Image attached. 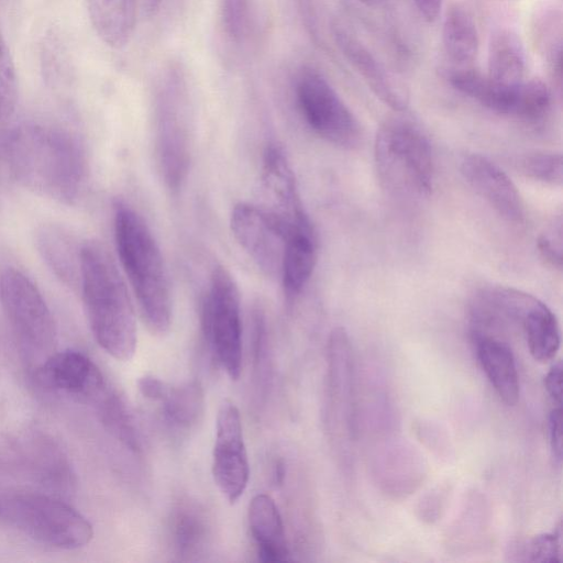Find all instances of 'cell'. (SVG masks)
Instances as JSON below:
<instances>
[{
  "label": "cell",
  "instance_id": "obj_1",
  "mask_svg": "<svg viewBox=\"0 0 563 563\" xmlns=\"http://www.w3.org/2000/svg\"><path fill=\"white\" fill-rule=\"evenodd\" d=\"M2 140L11 178L62 203L75 205L81 198L88 164L82 144L70 131L27 122L3 130Z\"/></svg>",
  "mask_w": 563,
  "mask_h": 563
},
{
  "label": "cell",
  "instance_id": "obj_2",
  "mask_svg": "<svg viewBox=\"0 0 563 563\" xmlns=\"http://www.w3.org/2000/svg\"><path fill=\"white\" fill-rule=\"evenodd\" d=\"M79 289L96 342L113 358L131 360L137 343L134 308L114 258L98 241L81 245Z\"/></svg>",
  "mask_w": 563,
  "mask_h": 563
},
{
  "label": "cell",
  "instance_id": "obj_3",
  "mask_svg": "<svg viewBox=\"0 0 563 563\" xmlns=\"http://www.w3.org/2000/svg\"><path fill=\"white\" fill-rule=\"evenodd\" d=\"M114 239L143 322L153 334H166L172 324L173 301L159 246L144 219L121 200L114 203Z\"/></svg>",
  "mask_w": 563,
  "mask_h": 563
},
{
  "label": "cell",
  "instance_id": "obj_4",
  "mask_svg": "<svg viewBox=\"0 0 563 563\" xmlns=\"http://www.w3.org/2000/svg\"><path fill=\"white\" fill-rule=\"evenodd\" d=\"M378 179L394 197L405 200L428 198L433 189V158L430 142L413 121L395 117L378 129L374 143Z\"/></svg>",
  "mask_w": 563,
  "mask_h": 563
},
{
  "label": "cell",
  "instance_id": "obj_5",
  "mask_svg": "<svg viewBox=\"0 0 563 563\" xmlns=\"http://www.w3.org/2000/svg\"><path fill=\"white\" fill-rule=\"evenodd\" d=\"M0 518L36 542L62 550L89 544L93 528L77 509L40 494H18L0 500Z\"/></svg>",
  "mask_w": 563,
  "mask_h": 563
},
{
  "label": "cell",
  "instance_id": "obj_6",
  "mask_svg": "<svg viewBox=\"0 0 563 563\" xmlns=\"http://www.w3.org/2000/svg\"><path fill=\"white\" fill-rule=\"evenodd\" d=\"M0 301L21 353L38 367L57 342L56 324L41 291L25 274L8 268L0 277Z\"/></svg>",
  "mask_w": 563,
  "mask_h": 563
},
{
  "label": "cell",
  "instance_id": "obj_7",
  "mask_svg": "<svg viewBox=\"0 0 563 563\" xmlns=\"http://www.w3.org/2000/svg\"><path fill=\"white\" fill-rule=\"evenodd\" d=\"M202 329L212 353L232 379L242 371V321L238 285L231 273L217 265L202 306Z\"/></svg>",
  "mask_w": 563,
  "mask_h": 563
},
{
  "label": "cell",
  "instance_id": "obj_8",
  "mask_svg": "<svg viewBox=\"0 0 563 563\" xmlns=\"http://www.w3.org/2000/svg\"><path fill=\"white\" fill-rule=\"evenodd\" d=\"M296 99L310 129L328 143L353 150L361 143V126L329 81L316 69L303 68L296 80Z\"/></svg>",
  "mask_w": 563,
  "mask_h": 563
},
{
  "label": "cell",
  "instance_id": "obj_9",
  "mask_svg": "<svg viewBox=\"0 0 563 563\" xmlns=\"http://www.w3.org/2000/svg\"><path fill=\"white\" fill-rule=\"evenodd\" d=\"M354 362L350 338L343 328L328 340L327 427L336 449L346 454L357 433Z\"/></svg>",
  "mask_w": 563,
  "mask_h": 563
},
{
  "label": "cell",
  "instance_id": "obj_10",
  "mask_svg": "<svg viewBox=\"0 0 563 563\" xmlns=\"http://www.w3.org/2000/svg\"><path fill=\"white\" fill-rule=\"evenodd\" d=\"M186 80L177 66L166 68L158 82L156 106L159 131V156L165 181L177 189L187 167L185 143Z\"/></svg>",
  "mask_w": 563,
  "mask_h": 563
},
{
  "label": "cell",
  "instance_id": "obj_11",
  "mask_svg": "<svg viewBox=\"0 0 563 563\" xmlns=\"http://www.w3.org/2000/svg\"><path fill=\"white\" fill-rule=\"evenodd\" d=\"M231 231L240 246L267 276H279L290 229L265 207L239 202L231 212Z\"/></svg>",
  "mask_w": 563,
  "mask_h": 563
},
{
  "label": "cell",
  "instance_id": "obj_12",
  "mask_svg": "<svg viewBox=\"0 0 563 563\" xmlns=\"http://www.w3.org/2000/svg\"><path fill=\"white\" fill-rule=\"evenodd\" d=\"M212 476L230 504L244 494L250 478V463L238 407L224 400L218 411L212 451Z\"/></svg>",
  "mask_w": 563,
  "mask_h": 563
},
{
  "label": "cell",
  "instance_id": "obj_13",
  "mask_svg": "<svg viewBox=\"0 0 563 563\" xmlns=\"http://www.w3.org/2000/svg\"><path fill=\"white\" fill-rule=\"evenodd\" d=\"M37 369L49 387L92 405L111 387L93 361L74 350L55 351Z\"/></svg>",
  "mask_w": 563,
  "mask_h": 563
},
{
  "label": "cell",
  "instance_id": "obj_14",
  "mask_svg": "<svg viewBox=\"0 0 563 563\" xmlns=\"http://www.w3.org/2000/svg\"><path fill=\"white\" fill-rule=\"evenodd\" d=\"M332 32L340 51L373 93L393 110H405L409 103L406 84L389 71L344 24L335 22Z\"/></svg>",
  "mask_w": 563,
  "mask_h": 563
},
{
  "label": "cell",
  "instance_id": "obj_15",
  "mask_svg": "<svg viewBox=\"0 0 563 563\" xmlns=\"http://www.w3.org/2000/svg\"><path fill=\"white\" fill-rule=\"evenodd\" d=\"M460 169L467 184L501 218L520 223L525 206L520 192L508 175L488 157L471 153L464 155Z\"/></svg>",
  "mask_w": 563,
  "mask_h": 563
},
{
  "label": "cell",
  "instance_id": "obj_16",
  "mask_svg": "<svg viewBox=\"0 0 563 563\" xmlns=\"http://www.w3.org/2000/svg\"><path fill=\"white\" fill-rule=\"evenodd\" d=\"M262 186L269 203L265 208L286 222L290 230L311 225L302 206L296 176L284 150L277 144L265 148Z\"/></svg>",
  "mask_w": 563,
  "mask_h": 563
},
{
  "label": "cell",
  "instance_id": "obj_17",
  "mask_svg": "<svg viewBox=\"0 0 563 563\" xmlns=\"http://www.w3.org/2000/svg\"><path fill=\"white\" fill-rule=\"evenodd\" d=\"M478 363L492 387L507 406H515L520 396L515 355L507 342L497 335L473 334Z\"/></svg>",
  "mask_w": 563,
  "mask_h": 563
},
{
  "label": "cell",
  "instance_id": "obj_18",
  "mask_svg": "<svg viewBox=\"0 0 563 563\" xmlns=\"http://www.w3.org/2000/svg\"><path fill=\"white\" fill-rule=\"evenodd\" d=\"M446 77L454 89L483 107L518 118L522 80L515 85H504L471 68L450 69Z\"/></svg>",
  "mask_w": 563,
  "mask_h": 563
},
{
  "label": "cell",
  "instance_id": "obj_19",
  "mask_svg": "<svg viewBox=\"0 0 563 563\" xmlns=\"http://www.w3.org/2000/svg\"><path fill=\"white\" fill-rule=\"evenodd\" d=\"M247 521L261 561L290 560L284 522L271 496L257 494L252 498L247 509Z\"/></svg>",
  "mask_w": 563,
  "mask_h": 563
},
{
  "label": "cell",
  "instance_id": "obj_20",
  "mask_svg": "<svg viewBox=\"0 0 563 563\" xmlns=\"http://www.w3.org/2000/svg\"><path fill=\"white\" fill-rule=\"evenodd\" d=\"M317 262L312 225L292 230L286 241L279 277L285 300L292 305L308 284Z\"/></svg>",
  "mask_w": 563,
  "mask_h": 563
},
{
  "label": "cell",
  "instance_id": "obj_21",
  "mask_svg": "<svg viewBox=\"0 0 563 563\" xmlns=\"http://www.w3.org/2000/svg\"><path fill=\"white\" fill-rule=\"evenodd\" d=\"M36 246L46 265L66 286H80V250L63 228L43 225L36 233Z\"/></svg>",
  "mask_w": 563,
  "mask_h": 563
},
{
  "label": "cell",
  "instance_id": "obj_22",
  "mask_svg": "<svg viewBox=\"0 0 563 563\" xmlns=\"http://www.w3.org/2000/svg\"><path fill=\"white\" fill-rule=\"evenodd\" d=\"M97 35L113 48L123 47L135 25L136 0H86Z\"/></svg>",
  "mask_w": 563,
  "mask_h": 563
},
{
  "label": "cell",
  "instance_id": "obj_23",
  "mask_svg": "<svg viewBox=\"0 0 563 563\" xmlns=\"http://www.w3.org/2000/svg\"><path fill=\"white\" fill-rule=\"evenodd\" d=\"M210 527L206 515L195 505L181 504L172 512L169 538L181 560H196L207 550Z\"/></svg>",
  "mask_w": 563,
  "mask_h": 563
},
{
  "label": "cell",
  "instance_id": "obj_24",
  "mask_svg": "<svg viewBox=\"0 0 563 563\" xmlns=\"http://www.w3.org/2000/svg\"><path fill=\"white\" fill-rule=\"evenodd\" d=\"M526 52L520 37L509 29L496 30L488 45L487 76L504 85L525 79Z\"/></svg>",
  "mask_w": 563,
  "mask_h": 563
},
{
  "label": "cell",
  "instance_id": "obj_25",
  "mask_svg": "<svg viewBox=\"0 0 563 563\" xmlns=\"http://www.w3.org/2000/svg\"><path fill=\"white\" fill-rule=\"evenodd\" d=\"M521 331L536 361L554 358L561 344L559 321L554 312L537 297L525 314Z\"/></svg>",
  "mask_w": 563,
  "mask_h": 563
},
{
  "label": "cell",
  "instance_id": "obj_26",
  "mask_svg": "<svg viewBox=\"0 0 563 563\" xmlns=\"http://www.w3.org/2000/svg\"><path fill=\"white\" fill-rule=\"evenodd\" d=\"M159 404L165 419L173 427L190 430L201 421L205 413V393L198 380L169 385Z\"/></svg>",
  "mask_w": 563,
  "mask_h": 563
},
{
  "label": "cell",
  "instance_id": "obj_27",
  "mask_svg": "<svg viewBox=\"0 0 563 563\" xmlns=\"http://www.w3.org/2000/svg\"><path fill=\"white\" fill-rule=\"evenodd\" d=\"M442 43L448 57L460 65L471 63L478 51V34L471 14L461 7L448 10L442 27Z\"/></svg>",
  "mask_w": 563,
  "mask_h": 563
},
{
  "label": "cell",
  "instance_id": "obj_28",
  "mask_svg": "<svg viewBox=\"0 0 563 563\" xmlns=\"http://www.w3.org/2000/svg\"><path fill=\"white\" fill-rule=\"evenodd\" d=\"M104 427L119 441L133 451H139L141 441L133 417L124 400L111 387L93 405Z\"/></svg>",
  "mask_w": 563,
  "mask_h": 563
},
{
  "label": "cell",
  "instance_id": "obj_29",
  "mask_svg": "<svg viewBox=\"0 0 563 563\" xmlns=\"http://www.w3.org/2000/svg\"><path fill=\"white\" fill-rule=\"evenodd\" d=\"M508 555L515 562L554 563L562 560V525L554 531L515 542Z\"/></svg>",
  "mask_w": 563,
  "mask_h": 563
},
{
  "label": "cell",
  "instance_id": "obj_30",
  "mask_svg": "<svg viewBox=\"0 0 563 563\" xmlns=\"http://www.w3.org/2000/svg\"><path fill=\"white\" fill-rule=\"evenodd\" d=\"M267 324L264 311L255 308L252 313L251 353L253 379L257 395L262 396L268 388L271 377V358Z\"/></svg>",
  "mask_w": 563,
  "mask_h": 563
},
{
  "label": "cell",
  "instance_id": "obj_31",
  "mask_svg": "<svg viewBox=\"0 0 563 563\" xmlns=\"http://www.w3.org/2000/svg\"><path fill=\"white\" fill-rule=\"evenodd\" d=\"M522 173L534 180L551 184H562V156L554 152H537L523 156L519 162Z\"/></svg>",
  "mask_w": 563,
  "mask_h": 563
},
{
  "label": "cell",
  "instance_id": "obj_32",
  "mask_svg": "<svg viewBox=\"0 0 563 563\" xmlns=\"http://www.w3.org/2000/svg\"><path fill=\"white\" fill-rule=\"evenodd\" d=\"M18 100L15 68L5 41L0 33V124L14 112Z\"/></svg>",
  "mask_w": 563,
  "mask_h": 563
},
{
  "label": "cell",
  "instance_id": "obj_33",
  "mask_svg": "<svg viewBox=\"0 0 563 563\" xmlns=\"http://www.w3.org/2000/svg\"><path fill=\"white\" fill-rule=\"evenodd\" d=\"M222 25L228 37L240 43L249 30L247 0H221Z\"/></svg>",
  "mask_w": 563,
  "mask_h": 563
},
{
  "label": "cell",
  "instance_id": "obj_34",
  "mask_svg": "<svg viewBox=\"0 0 563 563\" xmlns=\"http://www.w3.org/2000/svg\"><path fill=\"white\" fill-rule=\"evenodd\" d=\"M562 214L559 213L538 238V250L552 267L562 268Z\"/></svg>",
  "mask_w": 563,
  "mask_h": 563
},
{
  "label": "cell",
  "instance_id": "obj_35",
  "mask_svg": "<svg viewBox=\"0 0 563 563\" xmlns=\"http://www.w3.org/2000/svg\"><path fill=\"white\" fill-rule=\"evenodd\" d=\"M448 493L446 488L439 487L424 495L417 508L421 520L432 523L441 517L448 500Z\"/></svg>",
  "mask_w": 563,
  "mask_h": 563
},
{
  "label": "cell",
  "instance_id": "obj_36",
  "mask_svg": "<svg viewBox=\"0 0 563 563\" xmlns=\"http://www.w3.org/2000/svg\"><path fill=\"white\" fill-rule=\"evenodd\" d=\"M549 442L554 462L562 463V407H554L549 415Z\"/></svg>",
  "mask_w": 563,
  "mask_h": 563
},
{
  "label": "cell",
  "instance_id": "obj_37",
  "mask_svg": "<svg viewBox=\"0 0 563 563\" xmlns=\"http://www.w3.org/2000/svg\"><path fill=\"white\" fill-rule=\"evenodd\" d=\"M169 385L153 375H144L137 380V388L143 397L151 401L161 402Z\"/></svg>",
  "mask_w": 563,
  "mask_h": 563
},
{
  "label": "cell",
  "instance_id": "obj_38",
  "mask_svg": "<svg viewBox=\"0 0 563 563\" xmlns=\"http://www.w3.org/2000/svg\"><path fill=\"white\" fill-rule=\"evenodd\" d=\"M545 389L556 406L562 405V362H555L544 376Z\"/></svg>",
  "mask_w": 563,
  "mask_h": 563
},
{
  "label": "cell",
  "instance_id": "obj_39",
  "mask_svg": "<svg viewBox=\"0 0 563 563\" xmlns=\"http://www.w3.org/2000/svg\"><path fill=\"white\" fill-rule=\"evenodd\" d=\"M297 7L308 33L318 38V18L313 0H297Z\"/></svg>",
  "mask_w": 563,
  "mask_h": 563
},
{
  "label": "cell",
  "instance_id": "obj_40",
  "mask_svg": "<svg viewBox=\"0 0 563 563\" xmlns=\"http://www.w3.org/2000/svg\"><path fill=\"white\" fill-rule=\"evenodd\" d=\"M421 16L428 22L434 21L441 10L442 0H415Z\"/></svg>",
  "mask_w": 563,
  "mask_h": 563
},
{
  "label": "cell",
  "instance_id": "obj_41",
  "mask_svg": "<svg viewBox=\"0 0 563 563\" xmlns=\"http://www.w3.org/2000/svg\"><path fill=\"white\" fill-rule=\"evenodd\" d=\"M2 134L3 130L0 129V201L4 190L5 180L8 177L11 178L4 156Z\"/></svg>",
  "mask_w": 563,
  "mask_h": 563
},
{
  "label": "cell",
  "instance_id": "obj_42",
  "mask_svg": "<svg viewBox=\"0 0 563 563\" xmlns=\"http://www.w3.org/2000/svg\"><path fill=\"white\" fill-rule=\"evenodd\" d=\"M162 2H163V0H142V7H143L144 13L147 16L155 15L162 5Z\"/></svg>",
  "mask_w": 563,
  "mask_h": 563
},
{
  "label": "cell",
  "instance_id": "obj_43",
  "mask_svg": "<svg viewBox=\"0 0 563 563\" xmlns=\"http://www.w3.org/2000/svg\"><path fill=\"white\" fill-rule=\"evenodd\" d=\"M285 477V464L283 461H277L274 468L275 483H283Z\"/></svg>",
  "mask_w": 563,
  "mask_h": 563
},
{
  "label": "cell",
  "instance_id": "obj_44",
  "mask_svg": "<svg viewBox=\"0 0 563 563\" xmlns=\"http://www.w3.org/2000/svg\"><path fill=\"white\" fill-rule=\"evenodd\" d=\"M358 1H361L362 3H364V4H366V5H371V7H372V5H376V4H378V2H379L380 0H358Z\"/></svg>",
  "mask_w": 563,
  "mask_h": 563
}]
</instances>
